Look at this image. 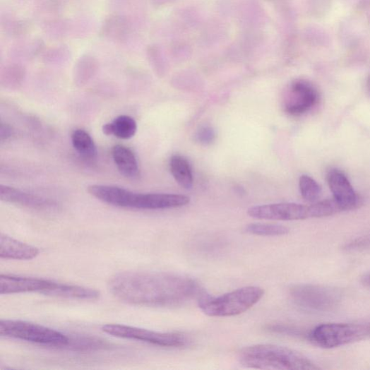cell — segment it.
<instances>
[{
	"label": "cell",
	"mask_w": 370,
	"mask_h": 370,
	"mask_svg": "<svg viewBox=\"0 0 370 370\" xmlns=\"http://www.w3.org/2000/svg\"><path fill=\"white\" fill-rule=\"evenodd\" d=\"M109 289L122 302L148 306L179 305L205 294L191 278L164 272L119 273L112 277Z\"/></svg>",
	"instance_id": "obj_1"
},
{
	"label": "cell",
	"mask_w": 370,
	"mask_h": 370,
	"mask_svg": "<svg viewBox=\"0 0 370 370\" xmlns=\"http://www.w3.org/2000/svg\"><path fill=\"white\" fill-rule=\"evenodd\" d=\"M88 192L113 206L138 210H164L189 204L188 196L164 193H136L112 185L92 184Z\"/></svg>",
	"instance_id": "obj_2"
},
{
	"label": "cell",
	"mask_w": 370,
	"mask_h": 370,
	"mask_svg": "<svg viewBox=\"0 0 370 370\" xmlns=\"http://www.w3.org/2000/svg\"><path fill=\"white\" fill-rule=\"evenodd\" d=\"M239 362L245 367L261 369L315 370L320 367L303 354L287 347L256 345L241 350Z\"/></svg>",
	"instance_id": "obj_3"
},
{
	"label": "cell",
	"mask_w": 370,
	"mask_h": 370,
	"mask_svg": "<svg viewBox=\"0 0 370 370\" xmlns=\"http://www.w3.org/2000/svg\"><path fill=\"white\" fill-rule=\"evenodd\" d=\"M264 296L259 287H245L220 297L204 294L198 299L201 311L210 317H232L248 311Z\"/></svg>",
	"instance_id": "obj_4"
},
{
	"label": "cell",
	"mask_w": 370,
	"mask_h": 370,
	"mask_svg": "<svg viewBox=\"0 0 370 370\" xmlns=\"http://www.w3.org/2000/svg\"><path fill=\"white\" fill-rule=\"evenodd\" d=\"M0 335L23 342L66 349L70 336L39 324L16 320L0 321Z\"/></svg>",
	"instance_id": "obj_5"
},
{
	"label": "cell",
	"mask_w": 370,
	"mask_h": 370,
	"mask_svg": "<svg viewBox=\"0 0 370 370\" xmlns=\"http://www.w3.org/2000/svg\"><path fill=\"white\" fill-rule=\"evenodd\" d=\"M311 340L323 348H335L370 338V322L329 323L316 327Z\"/></svg>",
	"instance_id": "obj_6"
},
{
	"label": "cell",
	"mask_w": 370,
	"mask_h": 370,
	"mask_svg": "<svg viewBox=\"0 0 370 370\" xmlns=\"http://www.w3.org/2000/svg\"><path fill=\"white\" fill-rule=\"evenodd\" d=\"M102 330L114 337L131 339L164 347H182L189 343L188 337L179 333L158 332L119 324L105 325Z\"/></svg>",
	"instance_id": "obj_7"
},
{
	"label": "cell",
	"mask_w": 370,
	"mask_h": 370,
	"mask_svg": "<svg viewBox=\"0 0 370 370\" xmlns=\"http://www.w3.org/2000/svg\"><path fill=\"white\" fill-rule=\"evenodd\" d=\"M294 303L303 309L328 312L335 309L342 301V292L335 288L314 285H299L290 290Z\"/></svg>",
	"instance_id": "obj_8"
},
{
	"label": "cell",
	"mask_w": 370,
	"mask_h": 370,
	"mask_svg": "<svg viewBox=\"0 0 370 370\" xmlns=\"http://www.w3.org/2000/svg\"><path fill=\"white\" fill-rule=\"evenodd\" d=\"M249 217L264 220L295 221L309 219V206L292 203H274L251 207L248 210Z\"/></svg>",
	"instance_id": "obj_9"
},
{
	"label": "cell",
	"mask_w": 370,
	"mask_h": 370,
	"mask_svg": "<svg viewBox=\"0 0 370 370\" xmlns=\"http://www.w3.org/2000/svg\"><path fill=\"white\" fill-rule=\"evenodd\" d=\"M58 283L40 278L2 274L0 275V294L37 292L52 297Z\"/></svg>",
	"instance_id": "obj_10"
},
{
	"label": "cell",
	"mask_w": 370,
	"mask_h": 370,
	"mask_svg": "<svg viewBox=\"0 0 370 370\" xmlns=\"http://www.w3.org/2000/svg\"><path fill=\"white\" fill-rule=\"evenodd\" d=\"M290 90L285 110L290 115L300 116L309 112L319 100L317 88L309 81L296 80Z\"/></svg>",
	"instance_id": "obj_11"
},
{
	"label": "cell",
	"mask_w": 370,
	"mask_h": 370,
	"mask_svg": "<svg viewBox=\"0 0 370 370\" xmlns=\"http://www.w3.org/2000/svg\"><path fill=\"white\" fill-rule=\"evenodd\" d=\"M329 188L333 199L343 211L357 207L359 198L347 177L341 171L330 170L328 174Z\"/></svg>",
	"instance_id": "obj_12"
},
{
	"label": "cell",
	"mask_w": 370,
	"mask_h": 370,
	"mask_svg": "<svg viewBox=\"0 0 370 370\" xmlns=\"http://www.w3.org/2000/svg\"><path fill=\"white\" fill-rule=\"evenodd\" d=\"M0 199L7 203L39 210H50L57 207L56 202L52 200L4 184L0 185Z\"/></svg>",
	"instance_id": "obj_13"
},
{
	"label": "cell",
	"mask_w": 370,
	"mask_h": 370,
	"mask_svg": "<svg viewBox=\"0 0 370 370\" xmlns=\"http://www.w3.org/2000/svg\"><path fill=\"white\" fill-rule=\"evenodd\" d=\"M132 32V23L124 15L112 14L103 21L100 35L102 38L117 43L126 42Z\"/></svg>",
	"instance_id": "obj_14"
},
{
	"label": "cell",
	"mask_w": 370,
	"mask_h": 370,
	"mask_svg": "<svg viewBox=\"0 0 370 370\" xmlns=\"http://www.w3.org/2000/svg\"><path fill=\"white\" fill-rule=\"evenodd\" d=\"M40 254L35 246L21 242L7 234L0 235V257L11 260H32Z\"/></svg>",
	"instance_id": "obj_15"
},
{
	"label": "cell",
	"mask_w": 370,
	"mask_h": 370,
	"mask_svg": "<svg viewBox=\"0 0 370 370\" xmlns=\"http://www.w3.org/2000/svg\"><path fill=\"white\" fill-rule=\"evenodd\" d=\"M112 157L120 174L129 179H137L140 169L134 153L128 147L114 145L112 149Z\"/></svg>",
	"instance_id": "obj_16"
},
{
	"label": "cell",
	"mask_w": 370,
	"mask_h": 370,
	"mask_svg": "<svg viewBox=\"0 0 370 370\" xmlns=\"http://www.w3.org/2000/svg\"><path fill=\"white\" fill-rule=\"evenodd\" d=\"M138 130L136 121L128 115H121L102 128L107 136H114L121 140H129L134 137Z\"/></svg>",
	"instance_id": "obj_17"
},
{
	"label": "cell",
	"mask_w": 370,
	"mask_h": 370,
	"mask_svg": "<svg viewBox=\"0 0 370 370\" xmlns=\"http://www.w3.org/2000/svg\"><path fill=\"white\" fill-rule=\"evenodd\" d=\"M97 59L90 54L82 55L76 61L73 70V80L76 85L83 86L95 76L99 70Z\"/></svg>",
	"instance_id": "obj_18"
},
{
	"label": "cell",
	"mask_w": 370,
	"mask_h": 370,
	"mask_svg": "<svg viewBox=\"0 0 370 370\" xmlns=\"http://www.w3.org/2000/svg\"><path fill=\"white\" fill-rule=\"evenodd\" d=\"M170 171L176 181L184 189H191L193 175L189 162L181 156L174 155L170 160Z\"/></svg>",
	"instance_id": "obj_19"
},
{
	"label": "cell",
	"mask_w": 370,
	"mask_h": 370,
	"mask_svg": "<svg viewBox=\"0 0 370 370\" xmlns=\"http://www.w3.org/2000/svg\"><path fill=\"white\" fill-rule=\"evenodd\" d=\"M71 141L80 156L87 160H94L97 157V145L91 136L84 130L77 129L71 135Z\"/></svg>",
	"instance_id": "obj_20"
},
{
	"label": "cell",
	"mask_w": 370,
	"mask_h": 370,
	"mask_svg": "<svg viewBox=\"0 0 370 370\" xmlns=\"http://www.w3.org/2000/svg\"><path fill=\"white\" fill-rule=\"evenodd\" d=\"M1 26L5 34L11 38L23 37L32 30V24L29 21L11 16L3 18Z\"/></svg>",
	"instance_id": "obj_21"
},
{
	"label": "cell",
	"mask_w": 370,
	"mask_h": 370,
	"mask_svg": "<svg viewBox=\"0 0 370 370\" xmlns=\"http://www.w3.org/2000/svg\"><path fill=\"white\" fill-rule=\"evenodd\" d=\"M109 345L100 338L85 335H75L70 336V342L66 347L68 350L74 351H94L105 347H108Z\"/></svg>",
	"instance_id": "obj_22"
},
{
	"label": "cell",
	"mask_w": 370,
	"mask_h": 370,
	"mask_svg": "<svg viewBox=\"0 0 370 370\" xmlns=\"http://www.w3.org/2000/svg\"><path fill=\"white\" fill-rule=\"evenodd\" d=\"M299 184L302 196L305 201L314 203L319 200L322 189L314 178L308 175H302L299 178Z\"/></svg>",
	"instance_id": "obj_23"
},
{
	"label": "cell",
	"mask_w": 370,
	"mask_h": 370,
	"mask_svg": "<svg viewBox=\"0 0 370 370\" xmlns=\"http://www.w3.org/2000/svg\"><path fill=\"white\" fill-rule=\"evenodd\" d=\"M246 233L257 236H282L290 232L289 228L280 225L254 223L249 225L244 229Z\"/></svg>",
	"instance_id": "obj_24"
},
{
	"label": "cell",
	"mask_w": 370,
	"mask_h": 370,
	"mask_svg": "<svg viewBox=\"0 0 370 370\" xmlns=\"http://www.w3.org/2000/svg\"><path fill=\"white\" fill-rule=\"evenodd\" d=\"M309 210L311 218L330 217V215L343 211L334 199L314 203L309 205Z\"/></svg>",
	"instance_id": "obj_25"
},
{
	"label": "cell",
	"mask_w": 370,
	"mask_h": 370,
	"mask_svg": "<svg viewBox=\"0 0 370 370\" xmlns=\"http://www.w3.org/2000/svg\"><path fill=\"white\" fill-rule=\"evenodd\" d=\"M25 76V68L19 64L6 66L1 73V82L6 86L17 87L23 81Z\"/></svg>",
	"instance_id": "obj_26"
},
{
	"label": "cell",
	"mask_w": 370,
	"mask_h": 370,
	"mask_svg": "<svg viewBox=\"0 0 370 370\" xmlns=\"http://www.w3.org/2000/svg\"><path fill=\"white\" fill-rule=\"evenodd\" d=\"M45 48V44L41 39H34L23 44L17 46L16 49L28 58H34L42 54Z\"/></svg>",
	"instance_id": "obj_27"
},
{
	"label": "cell",
	"mask_w": 370,
	"mask_h": 370,
	"mask_svg": "<svg viewBox=\"0 0 370 370\" xmlns=\"http://www.w3.org/2000/svg\"><path fill=\"white\" fill-rule=\"evenodd\" d=\"M70 54V48L66 45H61L49 49L44 53L43 59L46 63H54L68 59Z\"/></svg>",
	"instance_id": "obj_28"
},
{
	"label": "cell",
	"mask_w": 370,
	"mask_h": 370,
	"mask_svg": "<svg viewBox=\"0 0 370 370\" xmlns=\"http://www.w3.org/2000/svg\"><path fill=\"white\" fill-rule=\"evenodd\" d=\"M215 139V131L209 126L201 127L195 134L194 140L203 145H208Z\"/></svg>",
	"instance_id": "obj_29"
},
{
	"label": "cell",
	"mask_w": 370,
	"mask_h": 370,
	"mask_svg": "<svg viewBox=\"0 0 370 370\" xmlns=\"http://www.w3.org/2000/svg\"><path fill=\"white\" fill-rule=\"evenodd\" d=\"M13 135L14 131L11 126L2 121L1 126H0V141L4 143L11 139Z\"/></svg>",
	"instance_id": "obj_30"
},
{
	"label": "cell",
	"mask_w": 370,
	"mask_h": 370,
	"mask_svg": "<svg viewBox=\"0 0 370 370\" xmlns=\"http://www.w3.org/2000/svg\"><path fill=\"white\" fill-rule=\"evenodd\" d=\"M64 3L61 0H46L44 8L49 12H57L63 8Z\"/></svg>",
	"instance_id": "obj_31"
},
{
	"label": "cell",
	"mask_w": 370,
	"mask_h": 370,
	"mask_svg": "<svg viewBox=\"0 0 370 370\" xmlns=\"http://www.w3.org/2000/svg\"><path fill=\"white\" fill-rule=\"evenodd\" d=\"M362 283L370 288V273H367L363 276L362 279Z\"/></svg>",
	"instance_id": "obj_32"
},
{
	"label": "cell",
	"mask_w": 370,
	"mask_h": 370,
	"mask_svg": "<svg viewBox=\"0 0 370 370\" xmlns=\"http://www.w3.org/2000/svg\"><path fill=\"white\" fill-rule=\"evenodd\" d=\"M369 90H370V79H369Z\"/></svg>",
	"instance_id": "obj_33"
}]
</instances>
